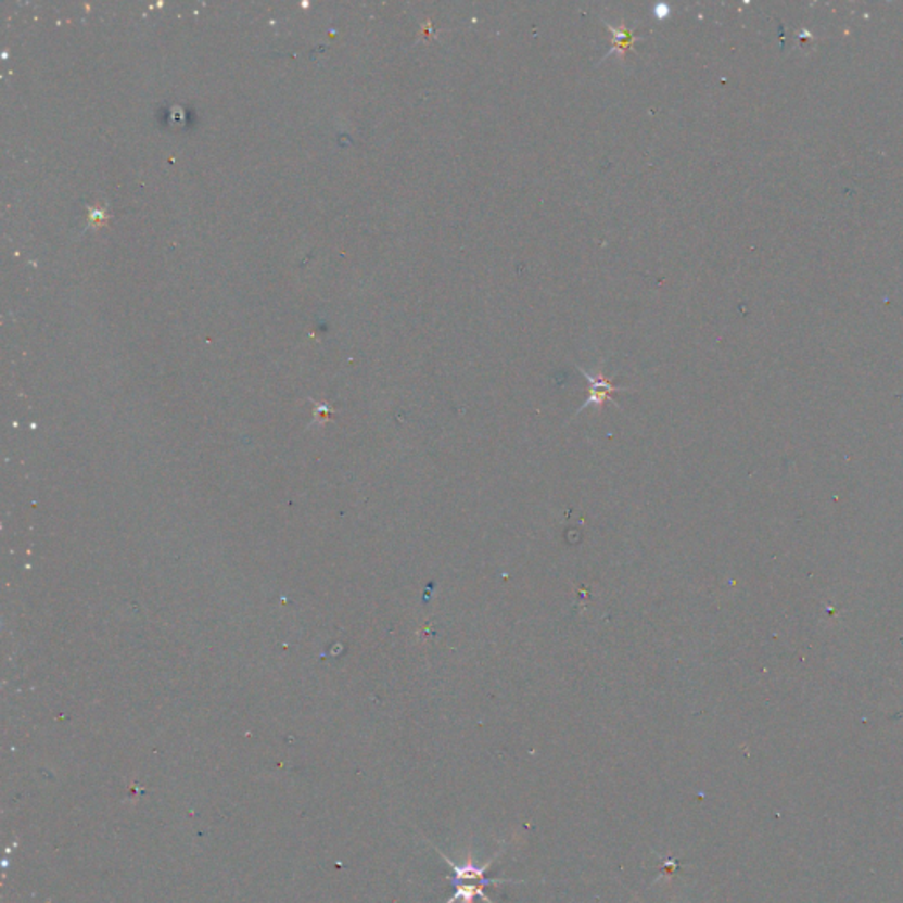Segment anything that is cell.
I'll return each instance as SVG.
<instances>
[{"label":"cell","instance_id":"7a4b0ae2","mask_svg":"<svg viewBox=\"0 0 903 903\" xmlns=\"http://www.w3.org/2000/svg\"><path fill=\"white\" fill-rule=\"evenodd\" d=\"M607 27H609L612 36H614V47H612L611 52L607 53V55H611L612 52H626V50H631L632 44H634V34L628 28L612 27V25H607Z\"/></svg>","mask_w":903,"mask_h":903},{"label":"cell","instance_id":"6da1fadb","mask_svg":"<svg viewBox=\"0 0 903 903\" xmlns=\"http://www.w3.org/2000/svg\"><path fill=\"white\" fill-rule=\"evenodd\" d=\"M434 849H436V847H434ZM436 852L440 856H442V860L450 866L452 870L448 880H450L454 894H452L447 903H473L476 899L482 900L484 903H494L493 900L489 899L487 891H485V889L489 888V886L522 885V882H524V880L489 879V877H487V872L491 870V866L494 865V861L501 856L504 849L496 852V854H494L487 863H484V865H476L471 852L466 854V860L461 861V863H456V861L450 860V857H448L445 852L440 851V849H436Z\"/></svg>","mask_w":903,"mask_h":903}]
</instances>
